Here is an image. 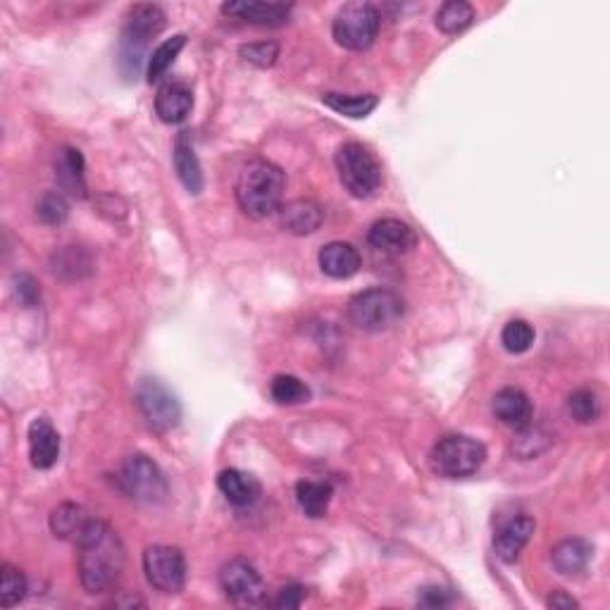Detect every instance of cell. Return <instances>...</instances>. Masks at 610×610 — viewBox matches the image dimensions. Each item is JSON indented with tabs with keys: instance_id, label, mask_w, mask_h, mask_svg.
<instances>
[{
	"instance_id": "1",
	"label": "cell",
	"mask_w": 610,
	"mask_h": 610,
	"mask_svg": "<svg viewBox=\"0 0 610 610\" xmlns=\"http://www.w3.org/2000/svg\"><path fill=\"white\" fill-rule=\"evenodd\" d=\"M79 582L89 594H108L120 582L124 570L122 539L103 520L93 522L89 534L77 544Z\"/></svg>"
},
{
	"instance_id": "2",
	"label": "cell",
	"mask_w": 610,
	"mask_h": 610,
	"mask_svg": "<svg viewBox=\"0 0 610 610\" xmlns=\"http://www.w3.org/2000/svg\"><path fill=\"white\" fill-rule=\"evenodd\" d=\"M284 189V172L270 160L255 158L241 167L236 179V201L248 217L263 220L282 208Z\"/></svg>"
},
{
	"instance_id": "3",
	"label": "cell",
	"mask_w": 610,
	"mask_h": 610,
	"mask_svg": "<svg viewBox=\"0 0 610 610\" xmlns=\"http://www.w3.org/2000/svg\"><path fill=\"white\" fill-rule=\"evenodd\" d=\"M487 460V448L465 434H451L439 439L429 453V463L437 475L446 479H463L475 475Z\"/></svg>"
},
{
	"instance_id": "4",
	"label": "cell",
	"mask_w": 610,
	"mask_h": 610,
	"mask_svg": "<svg viewBox=\"0 0 610 610\" xmlns=\"http://www.w3.org/2000/svg\"><path fill=\"white\" fill-rule=\"evenodd\" d=\"M403 298L391 289H367L348 303V320L363 332H384L403 317Z\"/></svg>"
},
{
	"instance_id": "5",
	"label": "cell",
	"mask_w": 610,
	"mask_h": 610,
	"mask_svg": "<svg viewBox=\"0 0 610 610\" xmlns=\"http://www.w3.org/2000/svg\"><path fill=\"white\" fill-rule=\"evenodd\" d=\"M336 172L351 196L370 198L382 186V167L377 158L360 143H344L336 151Z\"/></svg>"
},
{
	"instance_id": "6",
	"label": "cell",
	"mask_w": 610,
	"mask_h": 610,
	"mask_svg": "<svg viewBox=\"0 0 610 610\" xmlns=\"http://www.w3.org/2000/svg\"><path fill=\"white\" fill-rule=\"evenodd\" d=\"M167 17L160 5L141 3L134 5L127 15V24L122 31V65H132V72L139 70L143 51L148 41L155 39L165 29Z\"/></svg>"
},
{
	"instance_id": "7",
	"label": "cell",
	"mask_w": 610,
	"mask_h": 610,
	"mask_svg": "<svg viewBox=\"0 0 610 610\" xmlns=\"http://www.w3.org/2000/svg\"><path fill=\"white\" fill-rule=\"evenodd\" d=\"M382 17L372 3H348L336 12L332 34L348 51H365L375 43Z\"/></svg>"
},
{
	"instance_id": "8",
	"label": "cell",
	"mask_w": 610,
	"mask_h": 610,
	"mask_svg": "<svg viewBox=\"0 0 610 610\" xmlns=\"http://www.w3.org/2000/svg\"><path fill=\"white\" fill-rule=\"evenodd\" d=\"M120 487L129 499L148 503V506L163 503L167 494H170L163 470H160L151 458L143 456V453H136V456H129L124 460L120 470Z\"/></svg>"
},
{
	"instance_id": "9",
	"label": "cell",
	"mask_w": 610,
	"mask_h": 610,
	"mask_svg": "<svg viewBox=\"0 0 610 610\" xmlns=\"http://www.w3.org/2000/svg\"><path fill=\"white\" fill-rule=\"evenodd\" d=\"M146 580L160 594H179L186 584V558L182 549L167 544L148 546L143 553Z\"/></svg>"
},
{
	"instance_id": "10",
	"label": "cell",
	"mask_w": 610,
	"mask_h": 610,
	"mask_svg": "<svg viewBox=\"0 0 610 610\" xmlns=\"http://www.w3.org/2000/svg\"><path fill=\"white\" fill-rule=\"evenodd\" d=\"M136 406L146 425L155 432H170L182 420V406L177 396L160 379H143L136 389Z\"/></svg>"
},
{
	"instance_id": "11",
	"label": "cell",
	"mask_w": 610,
	"mask_h": 610,
	"mask_svg": "<svg viewBox=\"0 0 610 610\" xmlns=\"http://www.w3.org/2000/svg\"><path fill=\"white\" fill-rule=\"evenodd\" d=\"M220 584L227 599L239 603V606H255L265 599L263 577L246 558L229 560L220 572Z\"/></svg>"
},
{
	"instance_id": "12",
	"label": "cell",
	"mask_w": 610,
	"mask_h": 610,
	"mask_svg": "<svg viewBox=\"0 0 610 610\" xmlns=\"http://www.w3.org/2000/svg\"><path fill=\"white\" fill-rule=\"evenodd\" d=\"M29 458L36 470H51L60 458V434L48 417H36L29 425Z\"/></svg>"
},
{
	"instance_id": "13",
	"label": "cell",
	"mask_w": 610,
	"mask_h": 610,
	"mask_svg": "<svg viewBox=\"0 0 610 610\" xmlns=\"http://www.w3.org/2000/svg\"><path fill=\"white\" fill-rule=\"evenodd\" d=\"M367 241H370L372 248L377 251L387 253V255H403L408 253L410 248H415L417 244V234L413 232V227L401 220H379L370 227V234H367Z\"/></svg>"
},
{
	"instance_id": "14",
	"label": "cell",
	"mask_w": 610,
	"mask_h": 610,
	"mask_svg": "<svg viewBox=\"0 0 610 610\" xmlns=\"http://www.w3.org/2000/svg\"><path fill=\"white\" fill-rule=\"evenodd\" d=\"M534 534V520L529 515H518V518H510L503 522L499 532L494 537V549L496 556L506 563H515L522 549L529 544Z\"/></svg>"
},
{
	"instance_id": "15",
	"label": "cell",
	"mask_w": 610,
	"mask_h": 610,
	"mask_svg": "<svg viewBox=\"0 0 610 610\" xmlns=\"http://www.w3.org/2000/svg\"><path fill=\"white\" fill-rule=\"evenodd\" d=\"M222 12L236 20H244L258 27H282L289 22L291 5L284 3H224Z\"/></svg>"
},
{
	"instance_id": "16",
	"label": "cell",
	"mask_w": 610,
	"mask_h": 610,
	"mask_svg": "<svg viewBox=\"0 0 610 610\" xmlns=\"http://www.w3.org/2000/svg\"><path fill=\"white\" fill-rule=\"evenodd\" d=\"M494 415L499 417L503 425L513 429H525L532 425L534 406L529 401V396L522 389L506 387L494 396Z\"/></svg>"
},
{
	"instance_id": "17",
	"label": "cell",
	"mask_w": 610,
	"mask_h": 610,
	"mask_svg": "<svg viewBox=\"0 0 610 610\" xmlns=\"http://www.w3.org/2000/svg\"><path fill=\"white\" fill-rule=\"evenodd\" d=\"M194 108V93L184 82H167L155 96V112L167 124L184 122Z\"/></svg>"
},
{
	"instance_id": "18",
	"label": "cell",
	"mask_w": 610,
	"mask_h": 610,
	"mask_svg": "<svg viewBox=\"0 0 610 610\" xmlns=\"http://www.w3.org/2000/svg\"><path fill=\"white\" fill-rule=\"evenodd\" d=\"M96 518L86 513L77 503H60L51 513V532L58 539L72 541L74 546L86 537V532L93 527Z\"/></svg>"
},
{
	"instance_id": "19",
	"label": "cell",
	"mask_w": 610,
	"mask_h": 610,
	"mask_svg": "<svg viewBox=\"0 0 610 610\" xmlns=\"http://www.w3.org/2000/svg\"><path fill=\"white\" fill-rule=\"evenodd\" d=\"M317 260H320L322 272L332 279H348L360 270L358 248L346 244V241H332V244L322 246Z\"/></svg>"
},
{
	"instance_id": "20",
	"label": "cell",
	"mask_w": 610,
	"mask_h": 610,
	"mask_svg": "<svg viewBox=\"0 0 610 610\" xmlns=\"http://www.w3.org/2000/svg\"><path fill=\"white\" fill-rule=\"evenodd\" d=\"M322 220H325V210L315 201H308V198H298V201L286 203L282 208L284 229L296 236L317 232Z\"/></svg>"
},
{
	"instance_id": "21",
	"label": "cell",
	"mask_w": 610,
	"mask_h": 610,
	"mask_svg": "<svg viewBox=\"0 0 610 610\" xmlns=\"http://www.w3.org/2000/svg\"><path fill=\"white\" fill-rule=\"evenodd\" d=\"M174 170H177L179 182L186 186L189 194H201L203 191V170L198 163V155L189 141V132H182L174 143Z\"/></svg>"
},
{
	"instance_id": "22",
	"label": "cell",
	"mask_w": 610,
	"mask_h": 610,
	"mask_svg": "<svg viewBox=\"0 0 610 610\" xmlns=\"http://www.w3.org/2000/svg\"><path fill=\"white\" fill-rule=\"evenodd\" d=\"M55 179L60 189L70 196L86 198V177H84V155L77 148H62L55 160Z\"/></svg>"
},
{
	"instance_id": "23",
	"label": "cell",
	"mask_w": 610,
	"mask_h": 610,
	"mask_svg": "<svg viewBox=\"0 0 610 610\" xmlns=\"http://www.w3.org/2000/svg\"><path fill=\"white\" fill-rule=\"evenodd\" d=\"M217 487H220L224 499L234 503V506H251L260 496L258 479L236 468L222 470L220 477H217Z\"/></svg>"
},
{
	"instance_id": "24",
	"label": "cell",
	"mask_w": 610,
	"mask_h": 610,
	"mask_svg": "<svg viewBox=\"0 0 610 610\" xmlns=\"http://www.w3.org/2000/svg\"><path fill=\"white\" fill-rule=\"evenodd\" d=\"M594 556V546L584 539H565L551 551V563L560 575H580L587 570L589 560Z\"/></svg>"
},
{
	"instance_id": "25",
	"label": "cell",
	"mask_w": 610,
	"mask_h": 610,
	"mask_svg": "<svg viewBox=\"0 0 610 610\" xmlns=\"http://www.w3.org/2000/svg\"><path fill=\"white\" fill-rule=\"evenodd\" d=\"M332 487L327 482H303L296 484V501L308 518H322L327 513L329 503H332Z\"/></svg>"
},
{
	"instance_id": "26",
	"label": "cell",
	"mask_w": 610,
	"mask_h": 610,
	"mask_svg": "<svg viewBox=\"0 0 610 610\" xmlns=\"http://www.w3.org/2000/svg\"><path fill=\"white\" fill-rule=\"evenodd\" d=\"M53 275L74 282L91 272V258L82 246H65L53 255Z\"/></svg>"
},
{
	"instance_id": "27",
	"label": "cell",
	"mask_w": 610,
	"mask_h": 610,
	"mask_svg": "<svg viewBox=\"0 0 610 610\" xmlns=\"http://www.w3.org/2000/svg\"><path fill=\"white\" fill-rule=\"evenodd\" d=\"M475 22V8L465 0H448L437 12V27L448 36H456Z\"/></svg>"
},
{
	"instance_id": "28",
	"label": "cell",
	"mask_w": 610,
	"mask_h": 610,
	"mask_svg": "<svg viewBox=\"0 0 610 610\" xmlns=\"http://www.w3.org/2000/svg\"><path fill=\"white\" fill-rule=\"evenodd\" d=\"M322 103L332 108L339 115L351 117V120H363L377 108V96L365 93V96H346V93H325Z\"/></svg>"
},
{
	"instance_id": "29",
	"label": "cell",
	"mask_w": 610,
	"mask_h": 610,
	"mask_svg": "<svg viewBox=\"0 0 610 610\" xmlns=\"http://www.w3.org/2000/svg\"><path fill=\"white\" fill-rule=\"evenodd\" d=\"M184 46H186L184 34H177V36H172V39L160 43V46L153 51L151 58H148V82L153 84V82H158V79H163L165 72L174 65V60H177V55L182 53Z\"/></svg>"
},
{
	"instance_id": "30",
	"label": "cell",
	"mask_w": 610,
	"mask_h": 610,
	"mask_svg": "<svg viewBox=\"0 0 610 610\" xmlns=\"http://www.w3.org/2000/svg\"><path fill=\"white\" fill-rule=\"evenodd\" d=\"M270 394L279 406H301L310 398V389L294 375H277L270 384Z\"/></svg>"
},
{
	"instance_id": "31",
	"label": "cell",
	"mask_w": 610,
	"mask_h": 610,
	"mask_svg": "<svg viewBox=\"0 0 610 610\" xmlns=\"http://www.w3.org/2000/svg\"><path fill=\"white\" fill-rule=\"evenodd\" d=\"M27 596V577L15 565L5 563L0 568V606L12 608Z\"/></svg>"
},
{
	"instance_id": "32",
	"label": "cell",
	"mask_w": 610,
	"mask_h": 610,
	"mask_svg": "<svg viewBox=\"0 0 610 610\" xmlns=\"http://www.w3.org/2000/svg\"><path fill=\"white\" fill-rule=\"evenodd\" d=\"M568 413L572 415V420L580 422V425H589V422H596L601 415L599 398H596L594 391H589V389L572 391L570 398H568Z\"/></svg>"
},
{
	"instance_id": "33",
	"label": "cell",
	"mask_w": 610,
	"mask_h": 610,
	"mask_svg": "<svg viewBox=\"0 0 610 610\" xmlns=\"http://www.w3.org/2000/svg\"><path fill=\"white\" fill-rule=\"evenodd\" d=\"M501 344L508 353H525L534 344V327L527 320H510L501 332Z\"/></svg>"
},
{
	"instance_id": "34",
	"label": "cell",
	"mask_w": 610,
	"mask_h": 610,
	"mask_svg": "<svg viewBox=\"0 0 610 610\" xmlns=\"http://www.w3.org/2000/svg\"><path fill=\"white\" fill-rule=\"evenodd\" d=\"M36 215H39V220L43 224H62L67 220V215H70V205H67L65 196L58 194V191H51V194H46L41 198L39 203H36Z\"/></svg>"
},
{
	"instance_id": "35",
	"label": "cell",
	"mask_w": 610,
	"mask_h": 610,
	"mask_svg": "<svg viewBox=\"0 0 610 610\" xmlns=\"http://www.w3.org/2000/svg\"><path fill=\"white\" fill-rule=\"evenodd\" d=\"M239 53L241 58L255 67H272L279 58V46L275 41L248 43V46H241Z\"/></svg>"
},
{
	"instance_id": "36",
	"label": "cell",
	"mask_w": 610,
	"mask_h": 610,
	"mask_svg": "<svg viewBox=\"0 0 610 610\" xmlns=\"http://www.w3.org/2000/svg\"><path fill=\"white\" fill-rule=\"evenodd\" d=\"M12 291H15L17 301H20L24 308H34V305H39V301H41V284L36 282L31 275H27V272H22V275L15 277V286H12Z\"/></svg>"
},
{
	"instance_id": "37",
	"label": "cell",
	"mask_w": 610,
	"mask_h": 610,
	"mask_svg": "<svg viewBox=\"0 0 610 610\" xmlns=\"http://www.w3.org/2000/svg\"><path fill=\"white\" fill-rule=\"evenodd\" d=\"M305 599V589L298 587V584H291V587H284L277 594L275 599V608H298Z\"/></svg>"
},
{
	"instance_id": "38",
	"label": "cell",
	"mask_w": 610,
	"mask_h": 610,
	"mask_svg": "<svg viewBox=\"0 0 610 610\" xmlns=\"http://www.w3.org/2000/svg\"><path fill=\"white\" fill-rule=\"evenodd\" d=\"M448 601H451L448 599V591L441 587H425L422 589V594L417 596V603L425 608H441V606H446Z\"/></svg>"
},
{
	"instance_id": "39",
	"label": "cell",
	"mask_w": 610,
	"mask_h": 610,
	"mask_svg": "<svg viewBox=\"0 0 610 610\" xmlns=\"http://www.w3.org/2000/svg\"><path fill=\"white\" fill-rule=\"evenodd\" d=\"M546 606L556 608V610H572V608L580 606V603L572 599V596L565 594V591H553V594L549 596V601H546Z\"/></svg>"
}]
</instances>
